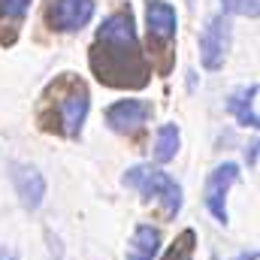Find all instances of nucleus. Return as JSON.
<instances>
[{
    "label": "nucleus",
    "instance_id": "obj_7",
    "mask_svg": "<svg viewBox=\"0 0 260 260\" xmlns=\"http://www.w3.org/2000/svg\"><path fill=\"white\" fill-rule=\"evenodd\" d=\"M97 12L94 0H49L46 6V24L58 34L82 30Z\"/></svg>",
    "mask_w": 260,
    "mask_h": 260
},
{
    "label": "nucleus",
    "instance_id": "obj_16",
    "mask_svg": "<svg viewBox=\"0 0 260 260\" xmlns=\"http://www.w3.org/2000/svg\"><path fill=\"white\" fill-rule=\"evenodd\" d=\"M245 157H248V160H251V167H254V160H257V142H251V145H248Z\"/></svg>",
    "mask_w": 260,
    "mask_h": 260
},
{
    "label": "nucleus",
    "instance_id": "obj_2",
    "mask_svg": "<svg viewBox=\"0 0 260 260\" xmlns=\"http://www.w3.org/2000/svg\"><path fill=\"white\" fill-rule=\"evenodd\" d=\"M88 112H91V91H88L85 79H79L76 73H61L43 91L37 121L46 133H58L64 139H79Z\"/></svg>",
    "mask_w": 260,
    "mask_h": 260
},
{
    "label": "nucleus",
    "instance_id": "obj_4",
    "mask_svg": "<svg viewBox=\"0 0 260 260\" xmlns=\"http://www.w3.org/2000/svg\"><path fill=\"white\" fill-rule=\"evenodd\" d=\"M145 34H148V64L154 58H164L160 70L167 73L173 64V43L179 34V12L167 0H148L145 3Z\"/></svg>",
    "mask_w": 260,
    "mask_h": 260
},
{
    "label": "nucleus",
    "instance_id": "obj_15",
    "mask_svg": "<svg viewBox=\"0 0 260 260\" xmlns=\"http://www.w3.org/2000/svg\"><path fill=\"white\" fill-rule=\"evenodd\" d=\"M260 0H221V6H224V15H257V6Z\"/></svg>",
    "mask_w": 260,
    "mask_h": 260
},
{
    "label": "nucleus",
    "instance_id": "obj_8",
    "mask_svg": "<svg viewBox=\"0 0 260 260\" xmlns=\"http://www.w3.org/2000/svg\"><path fill=\"white\" fill-rule=\"evenodd\" d=\"M151 103L148 100H139V97H124V100H115L112 106H106L103 118L106 124L115 130V133H136L148 124L151 118Z\"/></svg>",
    "mask_w": 260,
    "mask_h": 260
},
{
    "label": "nucleus",
    "instance_id": "obj_5",
    "mask_svg": "<svg viewBox=\"0 0 260 260\" xmlns=\"http://www.w3.org/2000/svg\"><path fill=\"white\" fill-rule=\"evenodd\" d=\"M239 182V167L233 160L227 164H218L209 176H206V185H203V203L209 209V215L218 221V224H227L230 215H227V194L230 188Z\"/></svg>",
    "mask_w": 260,
    "mask_h": 260
},
{
    "label": "nucleus",
    "instance_id": "obj_10",
    "mask_svg": "<svg viewBox=\"0 0 260 260\" xmlns=\"http://www.w3.org/2000/svg\"><path fill=\"white\" fill-rule=\"evenodd\" d=\"M227 112L242 124V127H257V82L245 85V88H236L230 97H227Z\"/></svg>",
    "mask_w": 260,
    "mask_h": 260
},
{
    "label": "nucleus",
    "instance_id": "obj_13",
    "mask_svg": "<svg viewBox=\"0 0 260 260\" xmlns=\"http://www.w3.org/2000/svg\"><path fill=\"white\" fill-rule=\"evenodd\" d=\"M194 248H197V233L188 227V230L179 233V239L170 245V251L160 260H194Z\"/></svg>",
    "mask_w": 260,
    "mask_h": 260
},
{
    "label": "nucleus",
    "instance_id": "obj_9",
    "mask_svg": "<svg viewBox=\"0 0 260 260\" xmlns=\"http://www.w3.org/2000/svg\"><path fill=\"white\" fill-rule=\"evenodd\" d=\"M9 176L15 185V194L21 197L24 209H40L43 197H46V179L37 167L30 164H9Z\"/></svg>",
    "mask_w": 260,
    "mask_h": 260
},
{
    "label": "nucleus",
    "instance_id": "obj_6",
    "mask_svg": "<svg viewBox=\"0 0 260 260\" xmlns=\"http://www.w3.org/2000/svg\"><path fill=\"white\" fill-rule=\"evenodd\" d=\"M230 34H233L230 30V15L218 12L206 21V27L200 34V61L209 73L224 67V58L230 52Z\"/></svg>",
    "mask_w": 260,
    "mask_h": 260
},
{
    "label": "nucleus",
    "instance_id": "obj_14",
    "mask_svg": "<svg viewBox=\"0 0 260 260\" xmlns=\"http://www.w3.org/2000/svg\"><path fill=\"white\" fill-rule=\"evenodd\" d=\"M34 0H0V21L6 24H21Z\"/></svg>",
    "mask_w": 260,
    "mask_h": 260
},
{
    "label": "nucleus",
    "instance_id": "obj_12",
    "mask_svg": "<svg viewBox=\"0 0 260 260\" xmlns=\"http://www.w3.org/2000/svg\"><path fill=\"white\" fill-rule=\"evenodd\" d=\"M179 145H182V133L179 124H160L154 133V160L157 164H170L176 154H179Z\"/></svg>",
    "mask_w": 260,
    "mask_h": 260
},
{
    "label": "nucleus",
    "instance_id": "obj_3",
    "mask_svg": "<svg viewBox=\"0 0 260 260\" xmlns=\"http://www.w3.org/2000/svg\"><path fill=\"white\" fill-rule=\"evenodd\" d=\"M124 185L139 191L142 200L148 203H157L160 206V215L167 221H173L179 212H182V188L176 179H170L164 170L157 167H148V164H139V167H130L124 173Z\"/></svg>",
    "mask_w": 260,
    "mask_h": 260
},
{
    "label": "nucleus",
    "instance_id": "obj_1",
    "mask_svg": "<svg viewBox=\"0 0 260 260\" xmlns=\"http://www.w3.org/2000/svg\"><path fill=\"white\" fill-rule=\"evenodd\" d=\"M88 64L103 85L118 91H139L151 82V64L142 52L130 6L115 9L103 18L88 49Z\"/></svg>",
    "mask_w": 260,
    "mask_h": 260
},
{
    "label": "nucleus",
    "instance_id": "obj_11",
    "mask_svg": "<svg viewBox=\"0 0 260 260\" xmlns=\"http://www.w3.org/2000/svg\"><path fill=\"white\" fill-rule=\"evenodd\" d=\"M160 248V230L151 224H139L130 236L127 245V260H151Z\"/></svg>",
    "mask_w": 260,
    "mask_h": 260
},
{
    "label": "nucleus",
    "instance_id": "obj_17",
    "mask_svg": "<svg viewBox=\"0 0 260 260\" xmlns=\"http://www.w3.org/2000/svg\"><path fill=\"white\" fill-rule=\"evenodd\" d=\"M0 260H18L12 251H6V248H0Z\"/></svg>",
    "mask_w": 260,
    "mask_h": 260
}]
</instances>
